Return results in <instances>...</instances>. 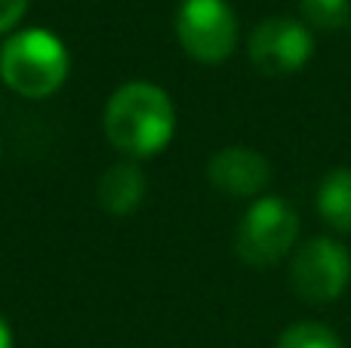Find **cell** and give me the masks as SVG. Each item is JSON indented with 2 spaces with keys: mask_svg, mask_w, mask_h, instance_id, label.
<instances>
[{
  "mask_svg": "<svg viewBox=\"0 0 351 348\" xmlns=\"http://www.w3.org/2000/svg\"><path fill=\"white\" fill-rule=\"evenodd\" d=\"M274 348H342V339L336 336V330H330L327 324L299 321V324H290L280 333Z\"/></svg>",
  "mask_w": 351,
  "mask_h": 348,
  "instance_id": "10",
  "label": "cell"
},
{
  "mask_svg": "<svg viewBox=\"0 0 351 348\" xmlns=\"http://www.w3.org/2000/svg\"><path fill=\"white\" fill-rule=\"evenodd\" d=\"M0 348H12V327L3 314H0Z\"/></svg>",
  "mask_w": 351,
  "mask_h": 348,
  "instance_id": "13",
  "label": "cell"
},
{
  "mask_svg": "<svg viewBox=\"0 0 351 348\" xmlns=\"http://www.w3.org/2000/svg\"><path fill=\"white\" fill-rule=\"evenodd\" d=\"M299 213L284 197H256L234 232V253L250 269H271L296 247Z\"/></svg>",
  "mask_w": 351,
  "mask_h": 348,
  "instance_id": "3",
  "label": "cell"
},
{
  "mask_svg": "<svg viewBox=\"0 0 351 348\" xmlns=\"http://www.w3.org/2000/svg\"><path fill=\"white\" fill-rule=\"evenodd\" d=\"M0 154H3V142H0Z\"/></svg>",
  "mask_w": 351,
  "mask_h": 348,
  "instance_id": "14",
  "label": "cell"
},
{
  "mask_svg": "<svg viewBox=\"0 0 351 348\" xmlns=\"http://www.w3.org/2000/svg\"><path fill=\"white\" fill-rule=\"evenodd\" d=\"M247 55L250 65L265 77H290L311 62L315 34L299 18H262L247 37Z\"/></svg>",
  "mask_w": 351,
  "mask_h": 348,
  "instance_id": "6",
  "label": "cell"
},
{
  "mask_svg": "<svg viewBox=\"0 0 351 348\" xmlns=\"http://www.w3.org/2000/svg\"><path fill=\"white\" fill-rule=\"evenodd\" d=\"M317 213L333 232L351 234V166H336L321 179Z\"/></svg>",
  "mask_w": 351,
  "mask_h": 348,
  "instance_id": "9",
  "label": "cell"
},
{
  "mask_svg": "<svg viewBox=\"0 0 351 348\" xmlns=\"http://www.w3.org/2000/svg\"><path fill=\"white\" fill-rule=\"evenodd\" d=\"M71 71L65 43L47 28H22L0 49V80L22 99L59 92Z\"/></svg>",
  "mask_w": 351,
  "mask_h": 348,
  "instance_id": "2",
  "label": "cell"
},
{
  "mask_svg": "<svg viewBox=\"0 0 351 348\" xmlns=\"http://www.w3.org/2000/svg\"><path fill=\"white\" fill-rule=\"evenodd\" d=\"M176 37L200 65H219L237 49V16L228 0H182Z\"/></svg>",
  "mask_w": 351,
  "mask_h": 348,
  "instance_id": "4",
  "label": "cell"
},
{
  "mask_svg": "<svg viewBox=\"0 0 351 348\" xmlns=\"http://www.w3.org/2000/svg\"><path fill=\"white\" fill-rule=\"evenodd\" d=\"M108 142L130 160L160 154L176 136V105L170 92L148 80H130L111 92L102 114Z\"/></svg>",
  "mask_w": 351,
  "mask_h": 348,
  "instance_id": "1",
  "label": "cell"
},
{
  "mask_svg": "<svg viewBox=\"0 0 351 348\" xmlns=\"http://www.w3.org/2000/svg\"><path fill=\"white\" fill-rule=\"evenodd\" d=\"M31 0H0V34H10L25 18Z\"/></svg>",
  "mask_w": 351,
  "mask_h": 348,
  "instance_id": "12",
  "label": "cell"
},
{
  "mask_svg": "<svg viewBox=\"0 0 351 348\" xmlns=\"http://www.w3.org/2000/svg\"><path fill=\"white\" fill-rule=\"evenodd\" d=\"M293 293L308 306H330L351 284V253L333 238H311L293 253Z\"/></svg>",
  "mask_w": 351,
  "mask_h": 348,
  "instance_id": "5",
  "label": "cell"
},
{
  "mask_svg": "<svg viewBox=\"0 0 351 348\" xmlns=\"http://www.w3.org/2000/svg\"><path fill=\"white\" fill-rule=\"evenodd\" d=\"M305 25L317 31H339L351 18V0H299Z\"/></svg>",
  "mask_w": 351,
  "mask_h": 348,
  "instance_id": "11",
  "label": "cell"
},
{
  "mask_svg": "<svg viewBox=\"0 0 351 348\" xmlns=\"http://www.w3.org/2000/svg\"><path fill=\"white\" fill-rule=\"evenodd\" d=\"M206 179L228 197H259L271 182V164L262 151L247 145L219 148L206 164Z\"/></svg>",
  "mask_w": 351,
  "mask_h": 348,
  "instance_id": "7",
  "label": "cell"
},
{
  "mask_svg": "<svg viewBox=\"0 0 351 348\" xmlns=\"http://www.w3.org/2000/svg\"><path fill=\"white\" fill-rule=\"evenodd\" d=\"M145 173L136 160H121L111 164L96 182V201L108 216H130L145 201Z\"/></svg>",
  "mask_w": 351,
  "mask_h": 348,
  "instance_id": "8",
  "label": "cell"
}]
</instances>
